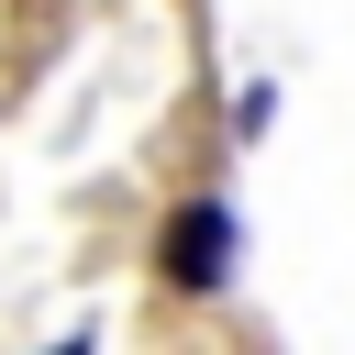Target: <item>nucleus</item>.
<instances>
[{"mask_svg":"<svg viewBox=\"0 0 355 355\" xmlns=\"http://www.w3.org/2000/svg\"><path fill=\"white\" fill-rule=\"evenodd\" d=\"M155 266H166V288H222V266H233V211L222 200H178L166 211V233H155Z\"/></svg>","mask_w":355,"mask_h":355,"instance_id":"nucleus-1","label":"nucleus"}]
</instances>
